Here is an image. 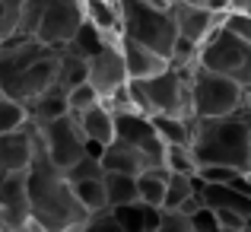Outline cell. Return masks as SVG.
I'll list each match as a JSON object with an SVG mask.
<instances>
[{
  "label": "cell",
  "mask_w": 251,
  "mask_h": 232,
  "mask_svg": "<svg viewBox=\"0 0 251 232\" xmlns=\"http://www.w3.org/2000/svg\"><path fill=\"white\" fill-rule=\"evenodd\" d=\"M25 194H29V223L45 232H80V226L89 220V210L74 194V184L57 165H51L42 143L25 169Z\"/></svg>",
  "instance_id": "cell-1"
},
{
  "label": "cell",
  "mask_w": 251,
  "mask_h": 232,
  "mask_svg": "<svg viewBox=\"0 0 251 232\" xmlns=\"http://www.w3.org/2000/svg\"><path fill=\"white\" fill-rule=\"evenodd\" d=\"M57 70H61V48L25 35L0 42V89L23 105L51 89L57 83Z\"/></svg>",
  "instance_id": "cell-2"
},
{
  "label": "cell",
  "mask_w": 251,
  "mask_h": 232,
  "mask_svg": "<svg viewBox=\"0 0 251 232\" xmlns=\"http://www.w3.org/2000/svg\"><path fill=\"white\" fill-rule=\"evenodd\" d=\"M197 165H229L251 175V128L245 115L223 118H194V140H191Z\"/></svg>",
  "instance_id": "cell-3"
},
{
  "label": "cell",
  "mask_w": 251,
  "mask_h": 232,
  "mask_svg": "<svg viewBox=\"0 0 251 232\" xmlns=\"http://www.w3.org/2000/svg\"><path fill=\"white\" fill-rule=\"evenodd\" d=\"M121 10V35L159 51L162 57L172 54L178 38L175 26V0H118Z\"/></svg>",
  "instance_id": "cell-4"
},
{
  "label": "cell",
  "mask_w": 251,
  "mask_h": 232,
  "mask_svg": "<svg viewBox=\"0 0 251 232\" xmlns=\"http://www.w3.org/2000/svg\"><path fill=\"white\" fill-rule=\"evenodd\" d=\"M191 67L178 70L169 67L162 74L150 77V79H127V92L130 102H134L137 111L143 115H181V118H194V108H191Z\"/></svg>",
  "instance_id": "cell-5"
},
{
  "label": "cell",
  "mask_w": 251,
  "mask_h": 232,
  "mask_svg": "<svg viewBox=\"0 0 251 232\" xmlns=\"http://www.w3.org/2000/svg\"><path fill=\"white\" fill-rule=\"evenodd\" d=\"M191 108L194 118H223V115H239L245 102V86L235 79L207 70L201 64L191 67Z\"/></svg>",
  "instance_id": "cell-6"
},
{
  "label": "cell",
  "mask_w": 251,
  "mask_h": 232,
  "mask_svg": "<svg viewBox=\"0 0 251 232\" xmlns=\"http://www.w3.org/2000/svg\"><path fill=\"white\" fill-rule=\"evenodd\" d=\"M197 64L207 67V70H216V74H223L229 79H235V83H242V86H251V42L239 38L235 32H229L226 26H220V29L201 45Z\"/></svg>",
  "instance_id": "cell-7"
},
{
  "label": "cell",
  "mask_w": 251,
  "mask_h": 232,
  "mask_svg": "<svg viewBox=\"0 0 251 232\" xmlns=\"http://www.w3.org/2000/svg\"><path fill=\"white\" fill-rule=\"evenodd\" d=\"M35 130H38V143H42L45 156L61 172H67L74 162H80L86 156V134L74 115H61L54 121L35 124Z\"/></svg>",
  "instance_id": "cell-8"
},
{
  "label": "cell",
  "mask_w": 251,
  "mask_h": 232,
  "mask_svg": "<svg viewBox=\"0 0 251 232\" xmlns=\"http://www.w3.org/2000/svg\"><path fill=\"white\" fill-rule=\"evenodd\" d=\"M86 26V3L83 0H48L42 13V23L35 29V38L51 48L70 45Z\"/></svg>",
  "instance_id": "cell-9"
},
{
  "label": "cell",
  "mask_w": 251,
  "mask_h": 232,
  "mask_svg": "<svg viewBox=\"0 0 251 232\" xmlns=\"http://www.w3.org/2000/svg\"><path fill=\"white\" fill-rule=\"evenodd\" d=\"M115 137L127 147H134L137 153H143L150 159V165H162V156H166V143L159 140L150 115L134 108L115 111Z\"/></svg>",
  "instance_id": "cell-10"
},
{
  "label": "cell",
  "mask_w": 251,
  "mask_h": 232,
  "mask_svg": "<svg viewBox=\"0 0 251 232\" xmlns=\"http://www.w3.org/2000/svg\"><path fill=\"white\" fill-rule=\"evenodd\" d=\"M86 83H92V89L102 96V102H108L118 89L127 86V67H124L121 45H105L86 64Z\"/></svg>",
  "instance_id": "cell-11"
},
{
  "label": "cell",
  "mask_w": 251,
  "mask_h": 232,
  "mask_svg": "<svg viewBox=\"0 0 251 232\" xmlns=\"http://www.w3.org/2000/svg\"><path fill=\"white\" fill-rule=\"evenodd\" d=\"M226 13H216L203 3H184V0H175V26L178 35L188 38L194 45H203L216 29L223 26Z\"/></svg>",
  "instance_id": "cell-12"
},
{
  "label": "cell",
  "mask_w": 251,
  "mask_h": 232,
  "mask_svg": "<svg viewBox=\"0 0 251 232\" xmlns=\"http://www.w3.org/2000/svg\"><path fill=\"white\" fill-rule=\"evenodd\" d=\"M35 150H38V134L32 121L0 134V172H25Z\"/></svg>",
  "instance_id": "cell-13"
},
{
  "label": "cell",
  "mask_w": 251,
  "mask_h": 232,
  "mask_svg": "<svg viewBox=\"0 0 251 232\" xmlns=\"http://www.w3.org/2000/svg\"><path fill=\"white\" fill-rule=\"evenodd\" d=\"M0 207L6 213L10 232L29 226V194H25V172H0Z\"/></svg>",
  "instance_id": "cell-14"
},
{
  "label": "cell",
  "mask_w": 251,
  "mask_h": 232,
  "mask_svg": "<svg viewBox=\"0 0 251 232\" xmlns=\"http://www.w3.org/2000/svg\"><path fill=\"white\" fill-rule=\"evenodd\" d=\"M121 54H124V67H127V79H150L169 67V57H162L159 51L124 35H121Z\"/></svg>",
  "instance_id": "cell-15"
},
{
  "label": "cell",
  "mask_w": 251,
  "mask_h": 232,
  "mask_svg": "<svg viewBox=\"0 0 251 232\" xmlns=\"http://www.w3.org/2000/svg\"><path fill=\"white\" fill-rule=\"evenodd\" d=\"M201 181V178H197ZM197 191H201V201L203 207L210 210H235V213H242L248 220L251 216V194L245 191H239L235 184H213V181H201L197 184Z\"/></svg>",
  "instance_id": "cell-16"
},
{
  "label": "cell",
  "mask_w": 251,
  "mask_h": 232,
  "mask_svg": "<svg viewBox=\"0 0 251 232\" xmlns=\"http://www.w3.org/2000/svg\"><path fill=\"white\" fill-rule=\"evenodd\" d=\"M83 3H86V23L108 45H121V10H118V0H83Z\"/></svg>",
  "instance_id": "cell-17"
},
{
  "label": "cell",
  "mask_w": 251,
  "mask_h": 232,
  "mask_svg": "<svg viewBox=\"0 0 251 232\" xmlns=\"http://www.w3.org/2000/svg\"><path fill=\"white\" fill-rule=\"evenodd\" d=\"M74 118L80 121L86 140L99 143V147H108V143L115 140V108H111L108 102H99V105H92L89 111L74 115Z\"/></svg>",
  "instance_id": "cell-18"
},
{
  "label": "cell",
  "mask_w": 251,
  "mask_h": 232,
  "mask_svg": "<svg viewBox=\"0 0 251 232\" xmlns=\"http://www.w3.org/2000/svg\"><path fill=\"white\" fill-rule=\"evenodd\" d=\"M108 210L124 232H153L156 223H159L162 207H150L143 201H130V204H118V207H108Z\"/></svg>",
  "instance_id": "cell-19"
},
{
  "label": "cell",
  "mask_w": 251,
  "mask_h": 232,
  "mask_svg": "<svg viewBox=\"0 0 251 232\" xmlns=\"http://www.w3.org/2000/svg\"><path fill=\"white\" fill-rule=\"evenodd\" d=\"M99 162H102V169H105V172H127V175H140L143 169H150V159L143 156V153H137L134 147L121 143L118 137L102 150Z\"/></svg>",
  "instance_id": "cell-20"
},
{
  "label": "cell",
  "mask_w": 251,
  "mask_h": 232,
  "mask_svg": "<svg viewBox=\"0 0 251 232\" xmlns=\"http://www.w3.org/2000/svg\"><path fill=\"white\" fill-rule=\"evenodd\" d=\"M25 111H29V121L32 124H45V121H54V118H61V115H70L67 92L54 83L51 89H45L38 99H32V102L25 105Z\"/></svg>",
  "instance_id": "cell-21"
},
{
  "label": "cell",
  "mask_w": 251,
  "mask_h": 232,
  "mask_svg": "<svg viewBox=\"0 0 251 232\" xmlns=\"http://www.w3.org/2000/svg\"><path fill=\"white\" fill-rule=\"evenodd\" d=\"M159 134V140L166 143H181V147H191L194 140V118H181V115H153L150 118Z\"/></svg>",
  "instance_id": "cell-22"
},
{
  "label": "cell",
  "mask_w": 251,
  "mask_h": 232,
  "mask_svg": "<svg viewBox=\"0 0 251 232\" xmlns=\"http://www.w3.org/2000/svg\"><path fill=\"white\" fill-rule=\"evenodd\" d=\"M166 181H169V169L166 165H150L137 175V197L150 207H162L166 201Z\"/></svg>",
  "instance_id": "cell-23"
},
{
  "label": "cell",
  "mask_w": 251,
  "mask_h": 232,
  "mask_svg": "<svg viewBox=\"0 0 251 232\" xmlns=\"http://www.w3.org/2000/svg\"><path fill=\"white\" fill-rule=\"evenodd\" d=\"M102 181H105V201H108V207L140 201V197H137V175H127V172H105Z\"/></svg>",
  "instance_id": "cell-24"
},
{
  "label": "cell",
  "mask_w": 251,
  "mask_h": 232,
  "mask_svg": "<svg viewBox=\"0 0 251 232\" xmlns=\"http://www.w3.org/2000/svg\"><path fill=\"white\" fill-rule=\"evenodd\" d=\"M86 64H89V57H83L76 48L64 45L61 48V70H57V86L67 92V89H74L76 83H86Z\"/></svg>",
  "instance_id": "cell-25"
},
{
  "label": "cell",
  "mask_w": 251,
  "mask_h": 232,
  "mask_svg": "<svg viewBox=\"0 0 251 232\" xmlns=\"http://www.w3.org/2000/svg\"><path fill=\"white\" fill-rule=\"evenodd\" d=\"M70 181V178H67ZM74 184V194L80 197V204L89 213H99V210H108V201H105V181H102V175H96V178H76V181H70Z\"/></svg>",
  "instance_id": "cell-26"
},
{
  "label": "cell",
  "mask_w": 251,
  "mask_h": 232,
  "mask_svg": "<svg viewBox=\"0 0 251 232\" xmlns=\"http://www.w3.org/2000/svg\"><path fill=\"white\" fill-rule=\"evenodd\" d=\"M197 175H181V172H169L166 181V201H162V210H178L191 194L197 191Z\"/></svg>",
  "instance_id": "cell-27"
},
{
  "label": "cell",
  "mask_w": 251,
  "mask_h": 232,
  "mask_svg": "<svg viewBox=\"0 0 251 232\" xmlns=\"http://www.w3.org/2000/svg\"><path fill=\"white\" fill-rule=\"evenodd\" d=\"M25 121H29V111H25V105L19 102V99L6 96V92L0 89V134L23 128Z\"/></svg>",
  "instance_id": "cell-28"
},
{
  "label": "cell",
  "mask_w": 251,
  "mask_h": 232,
  "mask_svg": "<svg viewBox=\"0 0 251 232\" xmlns=\"http://www.w3.org/2000/svg\"><path fill=\"white\" fill-rule=\"evenodd\" d=\"M162 165L169 172H181V175H194L197 172V159L191 147H181V143H169L166 156H162Z\"/></svg>",
  "instance_id": "cell-29"
},
{
  "label": "cell",
  "mask_w": 251,
  "mask_h": 232,
  "mask_svg": "<svg viewBox=\"0 0 251 232\" xmlns=\"http://www.w3.org/2000/svg\"><path fill=\"white\" fill-rule=\"evenodd\" d=\"M99 102H102V96L92 89V83H76L74 89H67V108H70V115H83V111H89L92 105H99Z\"/></svg>",
  "instance_id": "cell-30"
},
{
  "label": "cell",
  "mask_w": 251,
  "mask_h": 232,
  "mask_svg": "<svg viewBox=\"0 0 251 232\" xmlns=\"http://www.w3.org/2000/svg\"><path fill=\"white\" fill-rule=\"evenodd\" d=\"M45 6H48V0H23V16H19V29H16V35L35 38V29H38V23H42Z\"/></svg>",
  "instance_id": "cell-31"
},
{
  "label": "cell",
  "mask_w": 251,
  "mask_h": 232,
  "mask_svg": "<svg viewBox=\"0 0 251 232\" xmlns=\"http://www.w3.org/2000/svg\"><path fill=\"white\" fill-rule=\"evenodd\" d=\"M23 16V0H0V42L13 38Z\"/></svg>",
  "instance_id": "cell-32"
},
{
  "label": "cell",
  "mask_w": 251,
  "mask_h": 232,
  "mask_svg": "<svg viewBox=\"0 0 251 232\" xmlns=\"http://www.w3.org/2000/svg\"><path fill=\"white\" fill-rule=\"evenodd\" d=\"M153 232H194V226H191V216L181 210H159V223Z\"/></svg>",
  "instance_id": "cell-33"
},
{
  "label": "cell",
  "mask_w": 251,
  "mask_h": 232,
  "mask_svg": "<svg viewBox=\"0 0 251 232\" xmlns=\"http://www.w3.org/2000/svg\"><path fill=\"white\" fill-rule=\"evenodd\" d=\"M80 232H124V229L118 226L111 210H99V213H89V220L80 226Z\"/></svg>",
  "instance_id": "cell-34"
},
{
  "label": "cell",
  "mask_w": 251,
  "mask_h": 232,
  "mask_svg": "<svg viewBox=\"0 0 251 232\" xmlns=\"http://www.w3.org/2000/svg\"><path fill=\"white\" fill-rule=\"evenodd\" d=\"M223 26H226L229 32H235L239 38L251 42V13H245V10H229L226 19H223Z\"/></svg>",
  "instance_id": "cell-35"
},
{
  "label": "cell",
  "mask_w": 251,
  "mask_h": 232,
  "mask_svg": "<svg viewBox=\"0 0 251 232\" xmlns=\"http://www.w3.org/2000/svg\"><path fill=\"white\" fill-rule=\"evenodd\" d=\"M201 181H213V184H226V181H232L235 175H242V172H235V169H229V165H197V172H194Z\"/></svg>",
  "instance_id": "cell-36"
},
{
  "label": "cell",
  "mask_w": 251,
  "mask_h": 232,
  "mask_svg": "<svg viewBox=\"0 0 251 232\" xmlns=\"http://www.w3.org/2000/svg\"><path fill=\"white\" fill-rule=\"evenodd\" d=\"M191 226H194V232H220V220L210 207H201L191 213Z\"/></svg>",
  "instance_id": "cell-37"
},
{
  "label": "cell",
  "mask_w": 251,
  "mask_h": 232,
  "mask_svg": "<svg viewBox=\"0 0 251 232\" xmlns=\"http://www.w3.org/2000/svg\"><path fill=\"white\" fill-rule=\"evenodd\" d=\"M213 213L220 220V229H245V216L235 210H213Z\"/></svg>",
  "instance_id": "cell-38"
},
{
  "label": "cell",
  "mask_w": 251,
  "mask_h": 232,
  "mask_svg": "<svg viewBox=\"0 0 251 232\" xmlns=\"http://www.w3.org/2000/svg\"><path fill=\"white\" fill-rule=\"evenodd\" d=\"M203 6H210L216 13H229L232 10V0H203Z\"/></svg>",
  "instance_id": "cell-39"
},
{
  "label": "cell",
  "mask_w": 251,
  "mask_h": 232,
  "mask_svg": "<svg viewBox=\"0 0 251 232\" xmlns=\"http://www.w3.org/2000/svg\"><path fill=\"white\" fill-rule=\"evenodd\" d=\"M232 10H245V13H251V0H232Z\"/></svg>",
  "instance_id": "cell-40"
},
{
  "label": "cell",
  "mask_w": 251,
  "mask_h": 232,
  "mask_svg": "<svg viewBox=\"0 0 251 232\" xmlns=\"http://www.w3.org/2000/svg\"><path fill=\"white\" fill-rule=\"evenodd\" d=\"M242 111H251V86H245V102H242Z\"/></svg>",
  "instance_id": "cell-41"
},
{
  "label": "cell",
  "mask_w": 251,
  "mask_h": 232,
  "mask_svg": "<svg viewBox=\"0 0 251 232\" xmlns=\"http://www.w3.org/2000/svg\"><path fill=\"white\" fill-rule=\"evenodd\" d=\"M0 229H6V232H10V223H6V213H3V207H0Z\"/></svg>",
  "instance_id": "cell-42"
},
{
  "label": "cell",
  "mask_w": 251,
  "mask_h": 232,
  "mask_svg": "<svg viewBox=\"0 0 251 232\" xmlns=\"http://www.w3.org/2000/svg\"><path fill=\"white\" fill-rule=\"evenodd\" d=\"M19 232H45V229H38V226H32V223H29V226H25V229H19Z\"/></svg>",
  "instance_id": "cell-43"
},
{
  "label": "cell",
  "mask_w": 251,
  "mask_h": 232,
  "mask_svg": "<svg viewBox=\"0 0 251 232\" xmlns=\"http://www.w3.org/2000/svg\"><path fill=\"white\" fill-rule=\"evenodd\" d=\"M242 115H245V121H248V128H251V111H242Z\"/></svg>",
  "instance_id": "cell-44"
},
{
  "label": "cell",
  "mask_w": 251,
  "mask_h": 232,
  "mask_svg": "<svg viewBox=\"0 0 251 232\" xmlns=\"http://www.w3.org/2000/svg\"><path fill=\"white\" fill-rule=\"evenodd\" d=\"M245 232H251V216H248V220H245Z\"/></svg>",
  "instance_id": "cell-45"
},
{
  "label": "cell",
  "mask_w": 251,
  "mask_h": 232,
  "mask_svg": "<svg viewBox=\"0 0 251 232\" xmlns=\"http://www.w3.org/2000/svg\"><path fill=\"white\" fill-rule=\"evenodd\" d=\"M220 232H245V229H220Z\"/></svg>",
  "instance_id": "cell-46"
},
{
  "label": "cell",
  "mask_w": 251,
  "mask_h": 232,
  "mask_svg": "<svg viewBox=\"0 0 251 232\" xmlns=\"http://www.w3.org/2000/svg\"><path fill=\"white\" fill-rule=\"evenodd\" d=\"M184 3H203V0H184Z\"/></svg>",
  "instance_id": "cell-47"
},
{
  "label": "cell",
  "mask_w": 251,
  "mask_h": 232,
  "mask_svg": "<svg viewBox=\"0 0 251 232\" xmlns=\"http://www.w3.org/2000/svg\"><path fill=\"white\" fill-rule=\"evenodd\" d=\"M0 232H6V229H0Z\"/></svg>",
  "instance_id": "cell-48"
}]
</instances>
